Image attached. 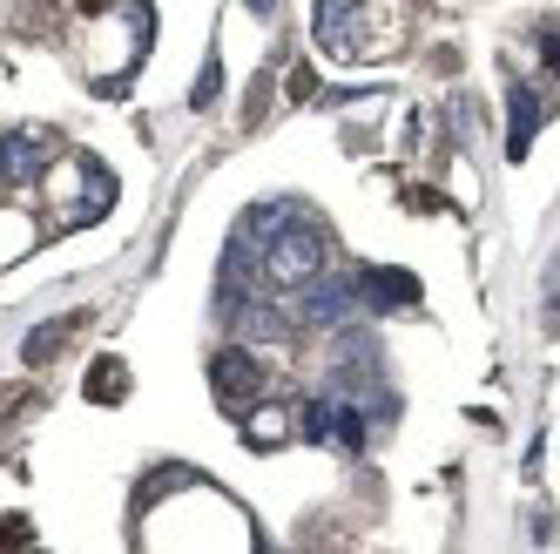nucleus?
<instances>
[{
	"instance_id": "423d86ee",
	"label": "nucleus",
	"mask_w": 560,
	"mask_h": 554,
	"mask_svg": "<svg viewBox=\"0 0 560 554\" xmlns=\"http://www.w3.org/2000/svg\"><path fill=\"white\" fill-rule=\"evenodd\" d=\"M358 298H365V311H406V304H419V285L406 270L372 264V270H358Z\"/></svg>"
},
{
	"instance_id": "f257e3e1",
	"label": "nucleus",
	"mask_w": 560,
	"mask_h": 554,
	"mask_svg": "<svg viewBox=\"0 0 560 554\" xmlns=\"http://www.w3.org/2000/svg\"><path fill=\"white\" fill-rule=\"evenodd\" d=\"M325 270H331V236H325V223L298 204L284 223L264 236V277H270V285H284V291H298V285H311V277H325Z\"/></svg>"
},
{
	"instance_id": "2eb2a0df",
	"label": "nucleus",
	"mask_w": 560,
	"mask_h": 554,
	"mask_svg": "<svg viewBox=\"0 0 560 554\" xmlns=\"http://www.w3.org/2000/svg\"><path fill=\"white\" fill-rule=\"evenodd\" d=\"M0 189H8V176H0Z\"/></svg>"
},
{
	"instance_id": "ddd939ff",
	"label": "nucleus",
	"mask_w": 560,
	"mask_h": 554,
	"mask_svg": "<svg viewBox=\"0 0 560 554\" xmlns=\"http://www.w3.org/2000/svg\"><path fill=\"white\" fill-rule=\"evenodd\" d=\"M540 48H547V68L560 74V27H547V42H540Z\"/></svg>"
},
{
	"instance_id": "20e7f679",
	"label": "nucleus",
	"mask_w": 560,
	"mask_h": 554,
	"mask_svg": "<svg viewBox=\"0 0 560 554\" xmlns=\"http://www.w3.org/2000/svg\"><path fill=\"white\" fill-rule=\"evenodd\" d=\"M210 385H217V400H223V406L250 413V400L264 392V366L250 359L244 345H230V351H217V359H210Z\"/></svg>"
},
{
	"instance_id": "39448f33",
	"label": "nucleus",
	"mask_w": 560,
	"mask_h": 554,
	"mask_svg": "<svg viewBox=\"0 0 560 554\" xmlns=\"http://www.w3.org/2000/svg\"><path fill=\"white\" fill-rule=\"evenodd\" d=\"M358 34H372V21L358 14V0H317V48L325 55H365V42Z\"/></svg>"
},
{
	"instance_id": "9b49d317",
	"label": "nucleus",
	"mask_w": 560,
	"mask_h": 554,
	"mask_svg": "<svg viewBox=\"0 0 560 554\" xmlns=\"http://www.w3.org/2000/svg\"><path fill=\"white\" fill-rule=\"evenodd\" d=\"M89 392H95V400H115V392H122V366H102V372L89 379Z\"/></svg>"
},
{
	"instance_id": "6e6552de",
	"label": "nucleus",
	"mask_w": 560,
	"mask_h": 554,
	"mask_svg": "<svg viewBox=\"0 0 560 554\" xmlns=\"http://www.w3.org/2000/svg\"><path fill=\"white\" fill-rule=\"evenodd\" d=\"M506 108H513V129H506V149H513V155H527V142H534V129H540V115H547V102H540V89H534V82H506Z\"/></svg>"
},
{
	"instance_id": "1a4fd4ad",
	"label": "nucleus",
	"mask_w": 560,
	"mask_h": 554,
	"mask_svg": "<svg viewBox=\"0 0 560 554\" xmlns=\"http://www.w3.org/2000/svg\"><path fill=\"white\" fill-rule=\"evenodd\" d=\"M291 406H250V419H244V440L250 447H277V440H291Z\"/></svg>"
},
{
	"instance_id": "0eeeda50",
	"label": "nucleus",
	"mask_w": 560,
	"mask_h": 554,
	"mask_svg": "<svg viewBox=\"0 0 560 554\" xmlns=\"http://www.w3.org/2000/svg\"><path fill=\"white\" fill-rule=\"evenodd\" d=\"M48 163H55V142H42V136H0V176H8V189L34 183Z\"/></svg>"
},
{
	"instance_id": "f8f14e48",
	"label": "nucleus",
	"mask_w": 560,
	"mask_h": 554,
	"mask_svg": "<svg viewBox=\"0 0 560 554\" xmlns=\"http://www.w3.org/2000/svg\"><path fill=\"white\" fill-rule=\"evenodd\" d=\"M217 89H223V74H217V61H210V68H203V82H196V108H210Z\"/></svg>"
},
{
	"instance_id": "7ed1b4c3",
	"label": "nucleus",
	"mask_w": 560,
	"mask_h": 554,
	"mask_svg": "<svg viewBox=\"0 0 560 554\" xmlns=\"http://www.w3.org/2000/svg\"><path fill=\"white\" fill-rule=\"evenodd\" d=\"M358 270L345 277V270H325V277H311V285H298V304H291V319L298 325H351L358 319Z\"/></svg>"
},
{
	"instance_id": "4468645a",
	"label": "nucleus",
	"mask_w": 560,
	"mask_h": 554,
	"mask_svg": "<svg viewBox=\"0 0 560 554\" xmlns=\"http://www.w3.org/2000/svg\"><path fill=\"white\" fill-rule=\"evenodd\" d=\"M270 8H277V0H250V14H270Z\"/></svg>"
},
{
	"instance_id": "f03ea898",
	"label": "nucleus",
	"mask_w": 560,
	"mask_h": 554,
	"mask_svg": "<svg viewBox=\"0 0 560 554\" xmlns=\"http://www.w3.org/2000/svg\"><path fill=\"white\" fill-rule=\"evenodd\" d=\"M298 432L317 440V447H331V453H358L365 447V406L331 385V392H317V400L298 406Z\"/></svg>"
},
{
	"instance_id": "9d476101",
	"label": "nucleus",
	"mask_w": 560,
	"mask_h": 554,
	"mask_svg": "<svg viewBox=\"0 0 560 554\" xmlns=\"http://www.w3.org/2000/svg\"><path fill=\"white\" fill-rule=\"evenodd\" d=\"M61 338H68V319H61V325H42V332H27V345H21V359H34V366H42V359H48V351H55Z\"/></svg>"
}]
</instances>
